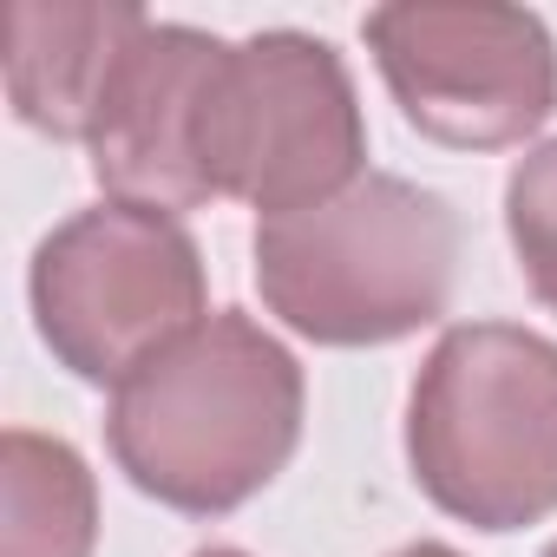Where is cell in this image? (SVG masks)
Segmentation results:
<instances>
[{
	"instance_id": "6da1fadb",
	"label": "cell",
	"mask_w": 557,
	"mask_h": 557,
	"mask_svg": "<svg viewBox=\"0 0 557 557\" xmlns=\"http://www.w3.org/2000/svg\"><path fill=\"white\" fill-rule=\"evenodd\" d=\"M106 433L138 492L216 518L289 466L302 440V368L249 315H210L112 387Z\"/></svg>"
},
{
	"instance_id": "7a4b0ae2",
	"label": "cell",
	"mask_w": 557,
	"mask_h": 557,
	"mask_svg": "<svg viewBox=\"0 0 557 557\" xmlns=\"http://www.w3.org/2000/svg\"><path fill=\"white\" fill-rule=\"evenodd\" d=\"M459 216L446 197L368 171L342 197L256 230L262 302L322 348H381L453 296Z\"/></svg>"
},
{
	"instance_id": "3957f363",
	"label": "cell",
	"mask_w": 557,
	"mask_h": 557,
	"mask_svg": "<svg viewBox=\"0 0 557 557\" xmlns=\"http://www.w3.org/2000/svg\"><path fill=\"white\" fill-rule=\"evenodd\" d=\"M413 479L479 531L557 511V348L531 329H453L413 387Z\"/></svg>"
},
{
	"instance_id": "277c9868",
	"label": "cell",
	"mask_w": 557,
	"mask_h": 557,
	"mask_svg": "<svg viewBox=\"0 0 557 557\" xmlns=\"http://www.w3.org/2000/svg\"><path fill=\"white\" fill-rule=\"evenodd\" d=\"M34 315L79 381L125 387L145 361L210 322L197 243L164 210H79L34 256Z\"/></svg>"
},
{
	"instance_id": "5b68a950",
	"label": "cell",
	"mask_w": 557,
	"mask_h": 557,
	"mask_svg": "<svg viewBox=\"0 0 557 557\" xmlns=\"http://www.w3.org/2000/svg\"><path fill=\"white\" fill-rule=\"evenodd\" d=\"M361 158L368 132L355 86L322 40L256 34L223 53L203 125L210 197H243L275 223L361 184Z\"/></svg>"
},
{
	"instance_id": "8992f818",
	"label": "cell",
	"mask_w": 557,
	"mask_h": 557,
	"mask_svg": "<svg viewBox=\"0 0 557 557\" xmlns=\"http://www.w3.org/2000/svg\"><path fill=\"white\" fill-rule=\"evenodd\" d=\"M368 47L400 99V112L459 151H498L531 138L557 106V47L524 8H381L368 14Z\"/></svg>"
},
{
	"instance_id": "52a82bcc",
	"label": "cell",
	"mask_w": 557,
	"mask_h": 557,
	"mask_svg": "<svg viewBox=\"0 0 557 557\" xmlns=\"http://www.w3.org/2000/svg\"><path fill=\"white\" fill-rule=\"evenodd\" d=\"M223 40L190 34V27H158L125 47L112 92L92 125V171L112 190V203L138 210H190L210 203L203 177V125H210V92L223 66Z\"/></svg>"
},
{
	"instance_id": "ba28073f",
	"label": "cell",
	"mask_w": 557,
	"mask_h": 557,
	"mask_svg": "<svg viewBox=\"0 0 557 557\" xmlns=\"http://www.w3.org/2000/svg\"><path fill=\"white\" fill-rule=\"evenodd\" d=\"M138 34H145L138 8H40V0H14L0 14L14 112L34 132L86 145L112 92V73Z\"/></svg>"
},
{
	"instance_id": "9c48e42d",
	"label": "cell",
	"mask_w": 557,
	"mask_h": 557,
	"mask_svg": "<svg viewBox=\"0 0 557 557\" xmlns=\"http://www.w3.org/2000/svg\"><path fill=\"white\" fill-rule=\"evenodd\" d=\"M99 492L66 440L14 426L0 440V557H92Z\"/></svg>"
},
{
	"instance_id": "30bf717a",
	"label": "cell",
	"mask_w": 557,
	"mask_h": 557,
	"mask_svg": "<svg viewBox=\"0 0 557 557\" xmlns=\"http://www.w3.org/2000/svg\"><path fill=\"white\" fill-rule=\"evenodd\" d=\"M505 223H511V249L524 262V283L544 309H557V138L537 145L511 184H505Z\"/></svg>"
},
{
	"instance_id": "8fae6325",
	"label": "cell",
	"mask_w": 557,
	"mask_h": 557,
	"mask_svg": "<svg viewBox=\"0 0 557 557\" xmlns=\"http://www.w3.org/2000/svg\"><path fill=\"white\" fill-rule=\"evenodd\" d=\"M394 557H459V550H446V544H413V550H394Z\"/></svg>"
},
{
	"instance_id": "7c38bea8",
	"label": "cell",
	"mask_w": 557,
	"mask_h": 557,
	"mask_svg": "<svg viewBox=\"0 0 557 557\" xmlns=\"http://www.w3.org/2000/svg\"><path fill=\"white\" fill-rule=\"evenodd\" d=\"M197 557H243V550H197Z\"/></svg>"
},
{
	"instance_id": "4fadbf2b",
	"label": "cell",
	"mask_w": 557,
	"mask_h": 557,
	"mask_svg": "<svg viewBox=\"0 0 557 557\" xmlns=\"http://www.w3.org/2000/svg\"><path fill=\"white\" fill-rule=\"evenodd\" d=\"M544 557H557V544H550V550H544Z\"/></svg>"
}]
</instances>
